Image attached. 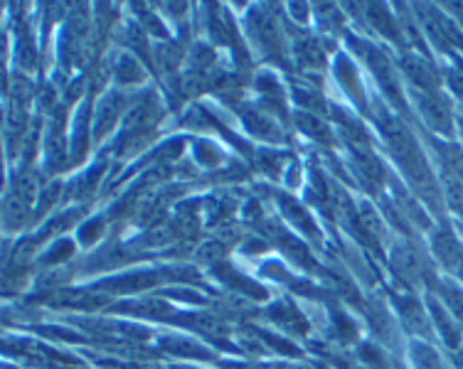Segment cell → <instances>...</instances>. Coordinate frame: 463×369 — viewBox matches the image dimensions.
I'll list each match as a JSON object with an SVG mask.
<instances>
[{
	"label": "cell",
	"mask_w": 463,
	"mask_h": 369,
	"mask_svg": "<svg viewBox=\"0 0 463 369\" xmlns=\"http://www.w3.org/2000/svg\"><path fill=\"white\" fill-rule=\"evenodd\" d=\"M458 364H461V369H463V352H461V355H458Z\"/></svg>",
	"instance_id": "6da1fadb"
}]
</instances>
